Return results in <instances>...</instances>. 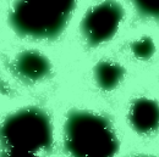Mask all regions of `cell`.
<instances>
[{
    "mask_svg": "<svg viewBox=\"0 0 159 157\" xmlns=\"http://www.w3.org/2000/svg\"><path fill=\"white\" fill-rule=\"evenodd\" d=\"M65 147L71 157H114L119 141L103 116L72 111L65 123Z\"/></svg>",
    "mask_w": 159,
    "mask_h": 157,
    "instance_id": "6da1fadb",
    "label": "cell"
},
{
    "mask_svg": "<svg viewBox=\"0 0 159 157\" xmlns=\"http://www.w3.org/2000/svg\"><path fill=\"white\" fill-rule=\"evenodd\" d=\"M77 0H17L10 14L12 28L23 37L53 39L65 28Z\"/></svg>",
    "mask_w": 159,
    "mask_h": 157,
    "instance_id": "7a4b0ae2",
    "label": "cell"
},
{
    "mask_svg": "<svg viewBox=\"0 0 159 157\" xmlns=\"http://www.w3.org/2000/svg\"><path fill=\"white\" fill-rule=\"evenodd\" d=\"M53 145V127L48 115L38 107H26L0 124V146L38 154Z\"/></svg>",
    "mask_w": 159,
    "mask_h": 157,
    "instance_id": "3957f363",
    "label": "cell"
},
{
    "mask_svg": "<svg viewBox=\"0 0 159 157\" xmlns=\"http://www.w3.org/2000/svg\"><path fill=\"white\" fill-rule=\"evenodd\" d=\"M124 16L122 6L115 0H104L93 6L84 16L81 31L91 46L109 40L116 33Z\"/></svg>",
    "mask_w": 159,
    "mask_h": 157,
    "instance_id": "277c9868",
    "label": "cell"
},
{
    "mask_svg": "<svg viewBox=\"0 0 159 157\" xmlns=\"http://www.w3.org/2000/svg\"><path fill=\"white\" fill-rule=\"evenodd\" d=\"M129 119L139 133H151L159 127V105L149 99H139L130 107Z\"/></svg>",
    "mask_w": 159,
    "mask_h": 157,
    "instance_id": "5b68a950",
    "label": "cell"
},
{
    "mask_svg": "<svg viewBox=\"0 0 159 157\" xmlns=\"http://www.w3.org/2000/svg\"><path fill=\"white\" fill-rule=\"evenodd\" d=\"M50 62L37 51H25L15 61V70L22 79L36 82L44 78L50 72Z\"/></svg>",
    "mask_w": 159,
    "mask_h": 157,
    "instance_id": "8992f818",
    "label": "cell"
},
{
    "mask_svg": "<svg viewBox=\"0 0 159 157\" xmlns=\"http://www.w3.org/2000/svg\"><path fill=\"white\" fill-rule=\"evenodd\" d=\"M94 76L102 89L111 90L121 82L124 77V68L115 62L102 61L96 67Z\"/></svg>",
    "mask_w": 159,
    "mask_h": 157,
    "instance_id": "52a82bcc",
    "label": "cell"
},
{
    "mask_svg": "<svg viewBox=\"0 0 159 157\" xmlns=\"http://www.w3.org/2000/svg\"><path fill=\"white\" fill-rule=\"evenodd\" d=\"M132 2L142 16L159 20V0H132Z\"/></svg>",
    "mask_w": 159,
    "mask_h": 157,
    "instance_id": "ba28073f",
    "label": "cell"
},
{
    "mask_svg": "<svg viewBox=\"0 0 159 157\" xmlns=\"http://www.w3.org/2000/svg\"><path fill=\"white\" fill-rule=\"evenodd\" d=\"M132 51L139 59H149L154 53V44L151 38H142L132 44Z\"/></svg>",
    "mask_w": 159,
    "mask_h": 157,
    "instance_id": "9c48e42d",
    "label": "cell"
},
{
    "mask_svg": "<svg viewBox=\"0 0 159 157\" xmlns=\"http://www.w3.org/2000/svg\"><path fill=\"white\" fill-rule=\"evenodd\" d=\"M0 157H42L38 154L28 152V151H20V150H4Z\"/></svg>",
    "mask_w": 159,
    "mask_h": 157,
    "instance_id": "30bf717a",
    "label": "cell"
}]
</instances>
